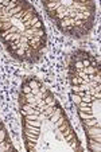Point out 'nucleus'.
I'll use <instances>...</instances> for the list:
<instances>
[{"mask_svg": "<svg viewBox=\"0 0 101 152\" xmlns=\"http://www.w3.org/2000/svg\"><path fill=\"white\" fill-rule=\"evenodd\" d=\"M24 50H26V59H24V62L37 63L42 59V57H43V51H38V50L30 47L29 43H27V46L24 47Z\"/></svg>", "mask_w": 101, "mask_h": 152, "instance_id": "nucleus-1", "label": "nucleus"}, {"mask_svg": "<svg viewBox=\"0 0 101 152\" xmlns=\"http://www.w3.org/2000/svg\"><path fill=\"white\" fill-rule=\"evenodd\" d=\"M90 53L85 51V50H75V51L72 53V55H70V59L69 61H82V59H89L90 58Z\"/></svg>", "mask_w": 101, "mask_h": 152, "instance_id": "nucleus-2", "label": "nucleus"}, {"mask_svg": "<svg viewBox=\"0 0 101 152\" xmlns=\"http://www.w3.org/2000/svg\"><path fill=\"white\" fill-rule=\"evenodd\" d=\"M20 46H22V45H20L19 40H12V42H8L4 45V47H6V50L8 51V54H14Z\"/></svg>", "mask_w": 101, "mask_h": 152, "instance_id": "nucleus-3", "label": "nucleus"}, {"mask_svg": "<svg viewBox=\"0 0 101 152\" xmlns=\"http://www.w3.org/2000/svg\"><path fill=\"white\" fill-rule=\"evenodd\" d=\"M11 57L15 58L16 61H19V62H24V59H26V50L23 47H19L14 54H11Z\"/></svg>", "mask_w": 101, "mask_h": 152, "instance_id": "nucleus-4", "label": "nucleus"}, {"mask_svg": "<svg viewBox=\"0 0 101 152\" xmlns=\"http://www.w3.org/2000/svg\"><path fill=\"white\" fill-rule=\"evenodd\" d=\"M37 144H38V140H34V139H26V140H24V145H26V149L29 152L35 151Z\"/></svg>", "mask_w": 101, "mask_h": 152, "instance_id": "nucleus-5", "label": "nucleus"}, {"mask_svg": "<svg viewBox=\"0 0 101 152\" xmlns=\"http://www.w3.org/2000/svg\"><path fill=\"white\" fill-rule=\"evenodd\" d=\"M20 92L24 93V94H29V93H31V88H30V85H29L27 77H24L23 81H22V85H20Z\"/></svg>", "mask_w": 101, "mask_h": 152, "instance_id": "nucleus-6", "label": "nucleus"}, {"mask_svg": "<svg viewBox=\"0 0 101 152\" xmlns=\"http://www.w3.org/2000/svg\"><path fill=\"white\" fill-rule=\"evenodd\" d=\"M66 120H67L66 113H62V116H61V117L58 118V120L55 121V123H53V125H54V128H55V129H58V128H59V126L62 125V124H64Z\"/></svg>", "mask_w": 101, "mask_h": 152, "instance_id": "nucleus-7", "label": "nucleus"}, {"mask_svg": "<svg viewBox=\"0 0 101 152\" xmlns=\"http://www.w3.org/2000/svg\"><path fill=\"white\" fill-rule=\"evenodd\" d=\"M100 145L101 143H96V141H90V143H88V149L92 152H98L100 151Z\"/></svg>", "mask_w": 101, "mask_h": 152, "instance_id": "nucleus-8", "label": "nucleus"}, {"mask_svg": "<svg viewBox=\"0 0 101 152\" xmlns=\"http://www.w3.org/2000/svg\"><path fill=\"white\" fill-rule=\"evenodd\" d=\"M78 116H80L81 120H89V118L94 117L93 113H86V112H84V110H78Z\"/></svg>", "mask_w": 101, "mask_h": 152, "instance_id": "nucleus-9", "label": "nucleus"}, {"mask_svg": "<svg viewBox=\"0 0 101 152\" xmlns=\"http://www.w3.org/2000/svg\"><path fill=\"white\" fill-rule=\"evenodd\" d=\"M70 97L73 98V101H74V104H75V106L78 105V104L81 102V97L77 94V93H73V92H70Z\"/></svg>", "mask_w": 101, "mask_h": 152, "instance_id": "nucleus-10", "label": "nucleus"}, {"mask_svg": "<svg viewBox=\"0 0 101 152\" xmlns=\"http://www.w3.org/2000/svg\"><path fill=\"white\" fill-rule=\"evenodd\" d=\"M18 102H19V105H23V104H27L26 94H24V93L19 92V98H18Z\"/></svg>", "mask_w": 101, "mask_h": 152, "instance_id": "nucleus-11", "label": "nucleus"}, {"mask_svg": "<svg viewBox=\"0 0 101 152\" xmlns=\"http://www.w3.org/2000/svg\"><path fill=\"white\" fill-rule=\"evenodd\" d=\"M69 81H70V85H80V78L78 77H70Z\"/></svg>", "mask_w": 101, "mask_h": 152, "instance_id": "nucleus-12", "label": "nucleus"}]
</instances>
